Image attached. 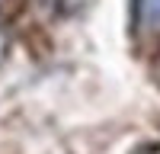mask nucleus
<instances>
[{
    "label": "nucleus",
    "mask_w": 160,
    "mask_h": 154,
    "mask_svg": "<svg viewBox=\"0 0 160 154\" xmlns=\"http://www.w3.org/2000/svg\"><path fill=\"white\" fill-rule=\"evenodd\" d=\"M131 10H135V29L141 35H160V0H131Z\"/></svg>",
    "instance_id": "f257e3e1"
},
{
    "label": "nucleus",
    "mask_w": 160,
    "mask_h": 154,
    "mask_svg": "<svg viewBox=\"0 0 160 154\" xmlns=\"http://www.w3.org/2000/svg\"><path fill=\"white\" fill-rule=\"evenodd\" d=\"M7 51H10V38H7V32L0 29V61L7 58Z\"/></svg>",
    "instance_id": "f03ea898"
}]
</instances>
